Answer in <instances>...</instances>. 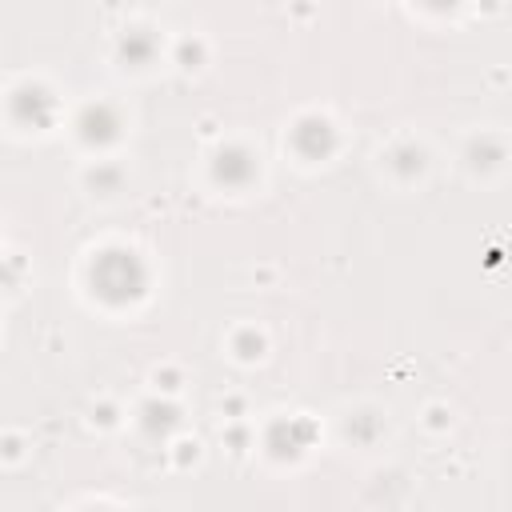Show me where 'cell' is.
<instances>
[{
  "label": "cell",
  "instance_id": "1",
  "mask_svg": "<svg viewBox=\"0 0 512 512\" xmlns=\"http://www.w3.org/2000/svg\"><path fill=\"white\" fill-rule=\"evenodd\" d=\"M92 280L100 284L104 296L124 300V296H136V292H140L144 272H140V264H136L128 252H108V256L92 268Z\"/></svg>",
  "mask_w": 512,
  "mask_h": 512
}]
</instances>
